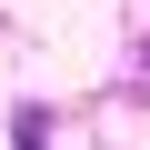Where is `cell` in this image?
I'll return each instance as SVG.
<instances>
[{"label": "cell", "instance_id": "1", "mask_svg": "<svg viewBox=\"0 0 150 150\" xmlns=\"http://www.w3.org/2000/svg\"><path fill=\"white\" fill-rule=\"evenodd\" d=\"M140 70H150V40H140Z\"/></svg>", "mask_w": 150, "mask_h": 150}]
</instances>
